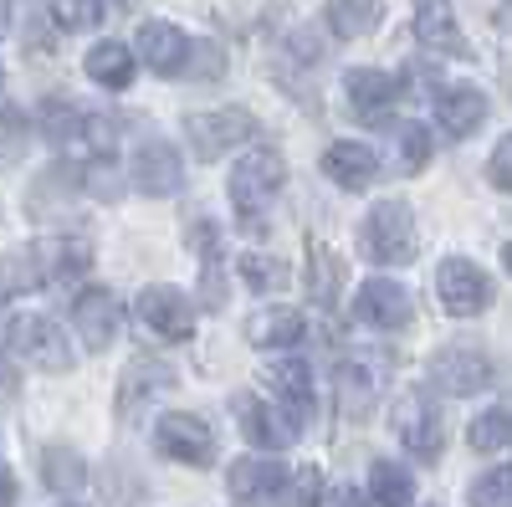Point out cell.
Instances as JSON below:
<instances>
[{
    "mask_svg": "<svg viewBox=\"0 0 512 507\" xmlns=\"http://www.w3.org/2000/svg\"><path fill=\"white\" fill-rule=\"evenodd\" d=\"M52 21L62 31H93L103 21V0H52Z\"/></svg>",
    "mask_w": 512,
    "mask_h": 507,
    "instance_id": "cell-35",
    "label": "cell"
},
{
    "mask_svg": "<svg viewBox=\"0 0 512 507\" xmlns=\"http://www.w3.org/2000/svg\"><path fill=\"white\" fill-rule=\"evenodd\" d=\"M472 507H512V461L472 482Z\"/></svg>",
    "mask_w": 512,
    "mask_h": 507,
    "instance_id": "cell-33",
    "label": "cell"
},
{
    "mask_svg": "<svg viewBox=\"0 0 512 507\" xmlns=\"http://www.w3.org/2000/svg\"><path fill=\"white\" fill-rule=\"evenodd\" d=\"M241 277L256 287V292H277L287 282V262L267 257V251H241Z\"/></svg>",
    "mask_w": 512,
    "mask_h": 507,
    "instance_id": "cell-32",
    "label": "cell"
},
{
    "mask_svg": "<svg viewBox=\"0 0 512 507\" xmlns=\"http://www.w3.org/2000/svg\"><path fill=\"white\" fill-rule=\"evenodd\" d=\"M154 446H159V456L185 461V467H210V461H216V431H210L200 415H185V410L159 420Z\"/></svg>",
    "mask_w": 512,
    "mask_h": 507,
    "instance_id": "cell-9",
    "label": "cell"
},
{
    "mask_svg": "<svg viewBox=\"0 0 512 507\" xmlns=\"http://www.w3.org/2000/svg\"><path fill=\"white\" fill-rule=\"evenodd\" d=\"M287 482H292V477H287V467H282L277 456H241V461H231V472H226V487H231V497H236L241 507L277 497Z\"/></svg>",
    "mask_w": 512,
    "mask_h": 507,
    "instance_id": "cell-15",
    "label": "cell"
},
{
    "mask_svg": "<svg viewBox=\"0 0 512 507\" xmlns=\"http://www.w3.org/2000/svg\"><path fill=\"white\" fill-rule=\"evenodd\" d=\"M41 482H47L52 492H62V497H72V492L88 487V461H82L72 446H47L41 451Z\"/></svg>",
    "mask_w": 512,
    "mask_h": 507,
    "instance_id": "cell-27",
    "label": "cell"
},
{
    "mask_svg": "<svg viewBox=\"0 0 512 507\" xmlns=\"http://www.w3.org/2000/svg\"><path fill=\"white\" fill-rule=\"evenodd\" d=\"M57 282V262H52V241H36L26 251H11L0 257V303L11 292H36V287H52Z\"/></svg>",
    "mask_w": 512,
    "mask_h": 507,
    "instance_id": "cell-16",
    "label": "cell"
},
{
    "mask_svg": "<svg viewBox=\"0 0 512 507\" xmlns=\"http://www.w3.org/2000/svg\"><path fill=\"white\" fill-rule=\"evenodd\" d=\"M11 354L36 364V369H47V374H67L72 369V349H67V338L52 318H41V313H16L11 318Z\"/></svg>",
    "mask_w": 512,
    "mask_h": 507,
    "instance_id": "cell-6",
    "label": "cell"
},
{
    "mask_svg": "<svg viewBox=\"0 0 512 507\" xmlns=\"http://www.w3.org/2000/svg\"><path fill=\"white\" fill-rule=\"evenodd\" d=\"M395 436H400V446L410 451V456H420V461H436L441 456V446H446V426H441V410H436V400L425 395V390H405L400 400H395Z\"/></svg>",
    "mask_w": 512,
    "mask_h": 507,
    "instance_id": "cell-3",
    "label": "cell"
},
{
    "mask_svg": "<svg viewBox=\"0 0 512 507\" xmlns=\"http://www.w3.org/2000/svg\"><path fill=\"white\" fill-rule=\"evenodd\" d=\"M88 77L98 88H128V77H134V47H123V41H98L88 52Z\"/></svg>",
    "mask_w": 512,
    "mask_h": 507,
    "instance_id": "cell-28",
    "label": "cell"
},
{
    "mask_svg": "<svg viewBox=\"0 0 512 507\" xmlns=\"http://www.w3.org/2000/svg\"><path fill=\"white\" fill-rule=\"evenodd\" d=\"M134 185L144 195H175L185 185V169H180V149L175 144H164V139H144L134 149Z\"/></svg>",
    "mask_w": 512,
    "mask_h": 507,
    "instance_id": "cell-14",
    "label": "cell"
},
{
    "mask_svg": "<svg viewBox=\"0 0 512 507\" xmlns=\"http://www.w3.org/2000/svg\"><path fill=\"white\" fill-rule=\"evenodd\" d=\"M282 185H287V159H282L277 149H251V154L231 169L226 195H231V205H236V216H241L246 226H256V210H267Z\"/></svg>",
    "mask_w": 512,
    "mask_h": 507,
    "instance_id": "cell-2",
    "label": "cell"
},
{
    "mask_svg": "<svg viewBox=\"0 0 512 507\" xmlns=\"http://www.w3.org/2000/svg\"><path fill=\"white\" fill-rule=\"evenodd\" d=\"M72 323H77V333H82V344L103 354L113 338H118V328H123L118 292H108V287H82L77 303H72Z\"/></svg>",
    "mask_w": 512,
    "mask_h": 507,
    "instance_id": "cell-12",
    "label": "cell"
},
{
    "mask_svg": "<svg viewBox=\"0 0 512 507\" xmlns=\"http://www.w3.org/2000/svg\"><path fill=\"white\" fill-rule=\"evenodd\" d=\"M436 292H441V308L456 313V318H477L492 308V277L466 262V257H446L441 272H436Z\"/></svg>",
    "mask_w": 512,
    "mask_h": 507,
    "instance_id": "cell-8",
    "label": "cell"
},
{
    "mask_svg": "<svg viewBox=\"0 0 512 507\" xmlns=\"http://www.w3.org/2000/svg\"><path fill=\"white\" fill-rule=\"evenodd\" d=\"M11 318H16V313H6V308H0V359L11 354Z\"/></svg>",
    "mask_w": 512,
    "mask_h": 507,
    "instance_id": "cell-40",
    "label": "cell"
},
{
    "mask_svg": "<svg viewBox=\"0 0 512 507\" xmlns=\"http://www.w3.org/2000/svg\"><path fill=\"white\" fill-rule=\"evenodd\" d=\"M436 123L451 139H472L487 123V93L472 88V82H451V88H441V98H436Z\"/></svg>",
    "mask_w": 512,
    "mask_h": 507,
    "instance_id": "cell-19",
    "label": "cell"
},
{
    "mask_svg": "<svg viewBox=\"0 0 512 507\" xmlns=\"http://www.w3.org/2000/svg\"><path fill=\"white\" fill-rule=\"evenodd\" d=\"M139 323L149 333H159L164 344H185V338L195 333V303L185 298L180 287H144L139 292Z\"/></svg>",
    "mask_w": 512,
    "mask_h": 507,
    "instance_id": "cell-10",
    "label": "cell"
},
{
    "mask_svg": "<svg viewBox=\"0 0 512 507\" xmlns=\"http://www.w3.org/2000/svg\"><path fill=\"white\" fill-rule=\"evenodd\" d=\"M231 410H236L241 436H246L256 451H287V446L297 441V431L308 426V420H297L287 405L277 410V405H267L262 395H236V400H231Z\"/></svg>",
    "mask_w": 512,
    "mask_h": 507,
    "instance_id": "cell-5",
    "label": "cell"
},
{
    "mask_svg": "<svg viewBox=\"0 0 512 507\" xmlns=\"http://www.w3.org/2000/svg\"><path fill=\"white\" fill-rule=\"evenodd\" d=\"M415 36L431 52H441V57H466V52H472V47H466V36H461V26H456L451 0H415Z\"/></svg>",
    "mask_w": 512,
    "mask_h": 507,
    "instance_id": "cell-21",
    "label": "cell"
},
{
    "mask_svg": "<svg viewBox=\"0 0 512 507\" xmlns=\"http://www.w3.org/2000/svg\"><path fill=\"white\" fill-rule=\"evenodd\" d=\"M359 257L374 267H405L415 262V216L405 200H379L359 226Z\"/></svg>",
    "mask_w": 512,
    "mask_h": 507,
    "instance_id": "cell-1",
    "label": "cell"
},
{
    "mask_svg": "<svg viewBox=\"0 0 512 507\" xmlns=\"http://www.w3.org/2000/svg\"><path fill=\"white\" fill-rule=\"evenodd\" d=\"M395 139H400L405 175H420L431 164V134H425V123H395Z\"/></svg>",
    "mask_w": 512,
    "mask_h": 507,
    "instance_id": "cell-34",
    "label": "cell"
},
{
    "mask_svg": "<svg viewBox=\"0 0 512 507\" xmlns=\"http://www.w3.org/2000/svg\"><path fill=\"white\" fill-rule=\"evenodd\" d=\"M487 180H492L497 190H507V195H512V134L492 149V159H487Z\"/></svg>",
    "mask_w": 512,
    "mask_h": 507,
    "instance_id": "cell-37",
    "label": "cell"
},
{
    "mask_svg": "<svg viewBox=\"0 0 512 507\" xmlns=\"http://www.w3.org/2000/svg\"><path fill=\"white\" fill-rule=\"evenodd\" d=\"M323 16H328V31L333 36L359 41V36H369L384 21V0H328Z\"/></svg>",
    "mask_w": 512,
    "mask_h": 507,
    "instance_id": "cell-25",
    "label": "cell"
},
{
    "mask_svg": "<svg viewBox=\"0 0 512 507\" xmlns=\"http://www.w3.org/2000/svg\"><path fill=\"white\" fill-rule=\"evenodd\" d=\"M267 385L277 390V400L297 415V420H308L313 415V369L303 359H277L267 369Z\"/></svg>",
    "mask_w": 512,
    "mask_h": 507,
    "instance_id": "cell-24",
    "label": "cell"
},
{
    "mask_svg": "<svg viewBox=\"0 0 512 507\" xmlns=\"http://www.w3.org/2000/svg\"><path fill=\"white\" fill-rule=\"evenodd\" d=\"M6 26H11V0H0V36H6Z\"/></svg>",
    "mask_w": 512,
    "mask_h": 507,
    "instance_id": "cell-41",
    "label": "cell"
},
{
    "mask_svg": "<svg viewBox=\"0 0 512 507\" xmlns=\"http://www.w3.org/2000/svg\"><path fill=\"white\" fill-rule=\"evenodd\" d=\"M164 390H175V369L159 364V359H134V364L123 369V379H118V415L144 410Z\"/></svg>",
    "mask_w": 512,
    "mask_h": 507,
    "instance_id": "cell-22",
    "label": "cell"
},
{
    "mask_svg": "<svg viewBox=\"0 0 512 507\" xmlns=\"http://www.w3.org/2000/svg\"><path fill=\"white\" fill-rule=\"evenodd\" d=\"M318 497H323V477H318V467H303L292 477V502L287 507H318Z\"/></svg>",
    "mask_w": 512,
    "mask_h": 507,
    "instance_id": "cell-36",
    "label": "cell"
},
{
    "mask_svg": "<svg viewBox=\"0 0 512 507\" xmlns=\"http://www.w3.org/2000/svg\"><path fill=\"white\" fill-rule=\"evenodd\" d=\"M256 134V118L246 108H210V113H190L185 118V139L195 149V159H221L231 154L236 144H246Z\"/></svg>",
    "mask_w": 512,
    "mask_h": 507,
    "instance_id": "cell-4",
    "label": "cell"
},
{
    "mask_svg": "<svg viewBox=\"0 0 512 507\" xmlns=\"http://www.w3.org/2000/svg\"><path fill=\"white\" fill-rule=\"evenodd\" d=\"M323 175H328L338 190L359 195V190H369V185L379 180V154H374L369 144L338 139V144H328V154H323Z\"/></svg>",
    "mask_w": 512,
    "mask_h": 507,
    "instance_id": "cell-18",
    "label": "cell"
},
{
    "mask_svg": "<svg viewBox=\"0 0 512 507\" xmlns=\"http://www.w3.org/2000/svg\"><path fill=\"white\" fill-rule=\"evenodd\" d=\"M11 502H16V477L0 467V507H11Z\"/></svg>",
    "mask_w": 512,
    "mask_h": 507,
    "instance_id": "cell-39",
    "label": "cell"
},
{
    "mask_svg": "<svg viewBox=\"0 0 512 507\" xmlns=\"http://www.w3.org/2000/svg\"><path fill=\"white\" fill-rule=\"evenodd\" d=\"M0 82H6V77H0Z\"/></svg>",
    "mask_w": 512,
    "mask_h": 507,
    "instance_id": "cell-44",
    "label": "cell"
},
{
    "mask_svg": "<svg viewBox=\"0 0 512 507\" xmlns=\"http://www.w3.org/2000/svg\"><path fill=\"white\" fill-rule=\"evenodd\" d=\"M338 507H384V502H379L374 492H354V487H349L344 497H338Z\"/></svg>",
    "mask_w": 512,
    "mask_h": 507,
    "instance_id": "cell-38",
    "label": "cell"
},
{
    "mask_svg": "<svg viewBox=\"0 0 512 507\" xmlns=\"http://www.w3.org/2000/svg\"><path fill=\"white\" fill-rule=\"evenodd\" d=\"M308 292L318 308H333L338 292H344V257L323 241H313V251H308Z\"/></svg>",
    "mask_w": 512,
    "mask_h": 507,
    "instance_id": "cell-26",
    "label": "cell"
},
{
    "mask_svg": "<svg viewBox=\"0 0 512 507\" xmlns=\"http://www.w3.org/2000/svg\"><path fill=\"white\" fill-rule=\"evenodd\" d=\"M369 492L384 502V507H405L415 497V482L405 467H395V461H374L369 467Z\"/></svg>",
    "mask_w": 512,
    "mask_h": 507,
    "instance_id": "cell-30",
    "label": "cell"
},
{
    "mask_svg": "<svg viewBox=\"0 0 512 507\" xmlns=\"http://www.w3.org/2000/svg\"><path fill=\"white\" fill-rule=\"evenodd\" d=\"M82 129H93V118L82 108H72V103H47L41 108V134H47L52 144H72Z\"/></svg>",
    "mask_w": 512,
    "mask_h": 507,
    "instance_id": "cell-31",
    "label": "cell"
},
{
    "mask_svg": "<svg viewBox=\"0 0 512 507\" xmlns=\"http://www.w3.org/2000/svg\"><path fill=\"white\" fill-rule=\"evenodd\" d=\"M67 507H77V502H67Z\"/></svg>",
    "mask_w": 512,
    "mask_h": 507,
    "instance_id": "cell-43",
    "label": "cell"
},
{
    "mask_svg": "<svg viewBox=\"0 0 512 507\" xmlns=\"http://www.w3.org/2000/svg\"><path fill=\"white\" fill-rule=\"evenodd\" d=\"M344 93H349V103H354V113L364 123H384V113L400 103L405 88H400V77L384 72V67H354L344 77Z\"/></svg>",
    "mask_w": 512,
    "mask_h": 507,
    "instance_id": "cell-13",
    "label": "cell"
},
{
    "mask_svg": "<svg viewBox=\"0 0 512 507\" xmlns=\"http://www.w3.org/2000/svg\"><path fill=\"white\" fill-rule=\"evenodd\" d=\"M190 57H195V41L169 26V21H144L139 26V62L159 77H185L190 72Z\"/></svg>",
    "mask_w": 512,
    "mask_h": 507,
    "instance_id": "cell-11",
    "label": "cell"
},
{
    "mask_svg": "<svg viewBox=\"0 0 512 507\" xmlns=\"http://www.w3.org/2000/svg\"><path fill=\"white\" fill-rule=\"evenodd\" d=\"M354 313L369 323V328H384V333H395L410 323V292L390 277H369L359 287V298H354Z\"/></svg>",
    "mask_w": 512,
    "mask_h": 507,
    "instance_id": "cell-17",
    "label": "cell"
},
{
    "mask_svg": "<svg viewBox=\"0 0 512 507\" xmlns=\"http://www.w3.org/2000/svg\"><path fill=\"white\" fill-rule=\"evenodd\" d=\"M502 267H507V277H512V241L502 246Z\"/></svg>",
    "mask_w": 512,
    "mask_h": 507,
    "instance_id": "cell-42",
    "label": "cell"
},
{
    "mask_svg": "<svg viewBox=\"0 0 512 507\" xmlns=\"http://www.w3.org/2000/svg\"><path fill=\"white\" fill-rule=\"evenodd\" d=\"M379 390H384V374H379V364H374V359L349 354L344 364H338V405H344V415L364 420V415L374 410Z\"/></svg>",
    "mask_w": 512,
    "mask_h": 507,
    "instance_id": "cell-20",
    "label": "cell"
},
{
    "mask_svg": "<svg viewBox=\"0 0 512 507\" xmlns=\"http://www.w3.org/2000/svg\"><path fill=\"white\" fill-rule=\"evenodd\" d=\"M466 441H472V451H507L512 446V405H492L482 410L472 426H466Z\"/></svg>",
    "mask_w": 512,
    "mask_h": 507,
    "instance_id": "cell-29",
    "label": "cell"
},
{
    "mask_svg": "<svg viewBox=\"0 0 512 507\" xmlns=\"http://www.w3.org/2000/svg\"><path fill=\"white\" fill-rule=\"evenodd\" d=\"M303 333H308V323L297 308H262L246 318V338L256 349H292V344H303Z\"/></svg>",
    "mask_w": 512,
    "mask_h": 507,
    "instance_id": "cell-23",
    "label": "cell"
},
{
    "mask_svg": "<svg viewBox=\"0 0 512 507\" xmlns=\"http://www.w3.org/2000/svg\"><path fill=\"white\" fill-rule=\"evenodd\" d=\"M425 374H431V385H436L441 395H456V400H466V395H482V390L492 385V359H487L482 349L451 344V349L431 354Z\"/></svg>",
    "mask_w": 512,
    "mask_h": 507,
    "instance_id": "cell-7",
    "label": "cell"
}]
</instances>
